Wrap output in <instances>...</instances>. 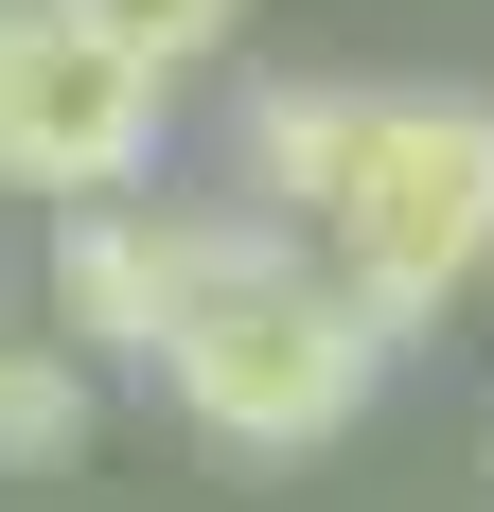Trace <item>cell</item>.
I'll return each mask as SVG.
<instances>
[{
    "label": "cell",
    "instance_id": "5",
    "mask_svg": "<svg viewBox=\"0 0 494 512\" xmlns=\"http://www.w3.org/2000/svg\"><path fill=\"white\" fill-rule=\"evenodd\" d=\"M353 124H371V89H300V71H283L265 106H247V177L283 195V230H318V195H336Z\"/></svg>",
    "mask_w": 494,
    "mask_h": 512
},
{
    "label": "cell",
    "instance_id": "7",
    "mask_svg": "<svg viewBox=\"0 0 494 512\" xmlns=\"http://www.w3.org/2000/svg\"><path fill=\"white\" fill-rule=\"evenodd\" d=\"M53 18H71V36H106L124 71H159V89H177L195 53H230V18H247V0H53Z\"/></svg>",
    "mask_w": 494,
    "mask_h": 512
},
{
    "label": "cell",
    "instance_id": "6",
    "mask_svg": "<svg viewBox=\"0 0 494 512\" xmlns=\"http://www.w3.org/2000/svg\"><path fill=\"white\" fill-rule=\"evenodd\" d=\"M89 442V354L71 336H0V460H71Z\"/></svg>",
    "mask_w": 494,
    "mask_h": 512
},
{
    "label": "cell",
    "instance_id": "2",
    "mask_svg": "<svg viewBox=\"0 0 494 512\" xmlns=\"http://www.w3.org/2000/svg\"><path fill=\"white\" fill-rule=\"evenodd\" d=\"M318 265H336L389 336L424 301H459L494 265V106L477 89H371L336 195H318Z\"/></svg>",
    "mask_w": 494,
    "mask_h": 512
},
{
    "label": "cell",
    "instance_id": "3",
    "mask_svg": "<svg viewBox=\"0 0 494 512\" xmlns=\"http://www.w3.org/2000/svg\"><path fill=\"white\" fill-rule=\"evenodd\" d=\"M159 124H177L159 71H124L106 36H71L53 0H0V177H18V195L106 212V195L159 159Z\"/></svg>",
    "mask_w": 494,
    "mask_h": 512
},
{
    "label": "cell",
    "instance_id": "1",
    "mask_svg": "<svg viewBox=\"0 0 494 512\" xmlns=\"http://www.w3.org/2000/svg\"><path fill=\"white\" fill-rule=\"evenodd\" d=\"M371 371H389V318L353 301L283 212H212L195 301L159 318V389H177L212 442L283 460V442H336V424L371 407Z\"/></svg>",
    "mask_w": 494,
    "mask_h": 512
},
{
    "label": "cell",
    "instance_id": "4",
    "mask_svg": "<svg viewBox=\"0 0 494 512\" xmlns=\"http://www.w3.org/2000/svg\"><path fill=\"white\" fill-rule=\"evenodd\" d=\"M212 265V212H159V195H106L53 230V336L71 354H159V318L195 301Z\"/></svg>",
    "mask_w": 494,
    "mask_h": 512
}]
</instances>
